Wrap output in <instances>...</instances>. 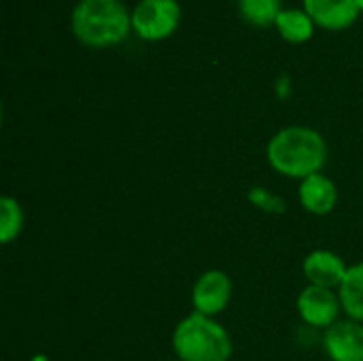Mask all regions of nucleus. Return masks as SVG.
<instances>
[{"label":"nucleus","instance_id":"f257e3e1","mask_svg":"<svg viewBox=\"0 0 363 361\" xmlns=\"http://www.w3.org/2000/svg\"><path fill=\"white\" fill-rule=\"evenodd\" d=\"M268 164L283 177L300 179L321 172L328 162L325 138L306 126H289L279 130L266 147Z\"/></svg>","mask_w":363,"mask_h":361},{"label":"nucleus","instance_id":"f03ea898","mask_svg":"<svg viewBox=\"0 0 363 361\" xmlns=\"http://www.w3.org/2000/svg\"><path fill=\"white\" fill-rule=\"evenodd\" d=\"M132 15L121 0H79L72 11V32L89 47H111L125 38Z\"/></svg>","mask_w":363,"mask_h":361},{"label":"nucleus","instance_id":"7ed1b4c3","mask_svg":"<svg viewBox=\"0 0 363 361\" xmlns=\"http://www.w3.org/2000/svg\"><path fill=\"white\" fill-rule=\"evenodd\" d=\"M172 349L179 361H228L232 340L225 328L213 317L191 313L174 328Z\"/></svg>","mask_w":363,"mask_h":361},{"label":"nucleus","instance_id":"20e7f679","mask_svg":"<svg viewBox=\"0 0 363 361\" xmlns=\"http://www.w3.org/2000/svg\"><path fill=\"white\" fill-rule=\"evenodd\" d=\"M181 21V6L177 0H140L132 11V28L147 40L170 36Z\"/></svg>","mask_w":363,"mask_h":361},{"label":"nucleus","instance_id":"39448f33","mask_svg":"<svg viewBox=\"0 0 363 361\" xmlns=\"http://www.w3.org/2000/svg\"><path fill=\"white\" fill-rule=\"evenodd\" d=\"M340 311H342L340 296L334 289L308 285L298 296V313L302 321L311 328H319V330L332 328L336 321H340L338 319Z\"/></svg>","mask_w":363,"mask_h":361},{"label":"nucleus","instance_id":"423d86ee","mask_svg":"<svg viewBox=\"0 0 363 361\" xmlns=\"http://www.w3.org/2000/svg\"><path fill=\"white\" fill-rule=\"evenodd\" d=\"M232 298V281L223 270H206L194 285L191 304L194 313L215 317L225 311Z\"/></svg>","mask_w":363,"mask_h":361},{"label":"nucleus","instance_id":"0eeeda50","mask_svg":"<svg viewBox=\"0 0 363 361\" xmlns=\"http://www.w3.org/2000/svg\"><path fill=\"white\" fill-rule=\"evenodd\" d=\"M323 349L332 361H363V326L353 319L336 321L323 334Z\"/></svg>","mask_w":363,"mask_h":361},{"label":"nucleus","instance_id":"6e6552de","mask_svg":"<svg viewBox=\"0 0 363 361\" xmlns=\"http://www.w3.org/2000/svg\"><path fill=\"white\" fill-rule=\"evenodd\" d=\"M304 277L311 285L315 287H325V289H340L349 266L345 264V260L328 249H317L313 253L306 255L304 264H302Z\"/></svg>","mask_w":363,"mask_h":361},{"label":"nucleus","instance_id":"1a4fd4ad","mask_svg":"<svg viewBox=\"0 0 363 361\" xmlns=\"http://www.w3.org/2000/svg\"><path fill=\"white\" fill-rule=\"evenodd\" d=\"M298 196H300V204L304 206V211H308L313 215H328L338 204L336 183L321 172L300 181Z\"/></svg>","mask_w":363,"mask_h":361},{"label":"nucleus","instance_id":"9d476101","mask_svg":"<svg viewBox=\"0 0 363 361\" xmlns=\"http://www.w3.org/2000/svg\"><path fill=\"white\" fill-rule=\"evenodd\" d=\"M304 11L328 30L349 28L359 13L357 0H304Z\"/></svg>","mask_w":363,"mask_h":361},{"label":"nucleus","instance_id":"9b49d317","mask_svg":"<svg viewBox=\"0 0 363 361\" xmlns=\"http://www.w3.org/2000/svg\"><path fill=\"white\" fill-rule=\"evenodd\" d=\"M340 304L342 311L353 319L363 323V262L349 266V272L340 285Z\"/></svg>","mask_w":363,"mask_h":361},{"label":"nucleus","instance_id":"f8f14e48","mask_svg":"<svg viewBox=\"0 0 363 361\" xmlns=\"http://www.w3.org/2000/svg\"><path fill=\"white\" fill-rule=\"evenodd\" d=\"M281 36L289 43H304L313 36L315 21L302 9H283L274 21Z\"/></svg>","mask_w":363,"mask_h":361},{"label":"nucleus","instance_id":"ddd939ff","mask_svg":"<svg viewBox=\"0 0 363 361\" xmlns=\"http://www.w3.org/2000/svg\"><path fill=\"white\" fill-rule=\"evenodd\" d=\"M23 228V211L19 202L11 196L0 198V240L2 245L13 243Z\"/></svg>","mask_w":363,"mask_h":361},{"label":"nucleus","instance_id":"4468645a","mask_svg":"<svg viewBox=\"0 0 363 361\" xmlns=\"http://www.w3.org/2000/svg\"><path fill=\"white\" fill-rule=\"evenodd\" d=\"M238 9L253 26H270L283 11L281 0H238Z\"/></svg>","mask_w":363,"mask_h":361},{"label":"nucleus","instance_id":"2eb2a0df","mask_svg":"<svg viewBox=\"0 0 363 361\" xmlns=\"http://www.w3.org/2000/svg\"><path fill=\"white\" fill-rule=\"evenodd\" d=\"M247 198H249V202H251L255 209H259V211H264V213H270V215H283V213L287 211L285 200H283L279 194L268 191V189L262 187V185L251 187L249 194H247Z\"/></svg>","mask_w":363,"mask_h":361},{"label":"nucleus","instance_id":"dca6fc26","mask_svg":"<svg viewBox=\"0 0 363 361\" xmlns=\"http://www.w3.org/2000/svg\"><path fill=\"white\" fill-rule=\"evenodd\" d=\"M32 361H47L45 355H36V357H32Z\"/></svg>","mask_w":363,"mask_h":361},{"label":"nucleus","instance_id":"f3484780","mask_svg":"<svg viewBox=\"0 0 363 361\" xmlns=\"http://www.w3.org/2000/svg\"><path fill=\"white\" fill-rule=\"evenodd\" d=\"M357 4H359V11H363V0H357Z\"/></svg>","mask_w":363,"mask_h":361}]
</instances>
